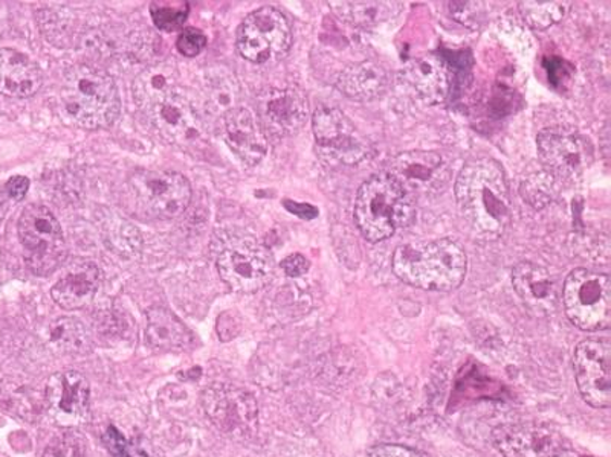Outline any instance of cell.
<instances>
[{
	"instance_id": "cell-32",
	"label": "cell",
	"mask_w": 611,
	"mask_h": 457,
	"mask_svg": "<svg viewBox=\"0 0 611 457\" xmlns=\"http://www.w3.org/2000/svg\"><path fill=\"white\" fill-rule=\"evenodd\" d=\"M43 457H88V453L80 434L66 433L48 445Z\"/></svg>"
},
{
	"instance_id": "cell-10",
	"label": "cell",
	"mask_w": 611,
	"mask_h": 457,
	"mask_svg": "<svg viewBox=\"0 0 611 457\" xmlns=\"http://www.w3.org/2000/svg\"><path fill=\"white\" fill-rule=\"evenodd\" d=\"M316 150L331 165L353 166L371 154L372 145L339 109H316L312 118Z\"/></svg>"
},
{
	"instance_id": "cell-2",
	"label": "cell",
	"mask_w": 611,
	"mask_h": 457,
	"mask_svg": "<svg viewBox=\"0 0 611 457\" xmlns=\"http://www.w3.org/2000/svg\"><path fill=\"white\" fill-rule=\"evenodd\" d=\"M119 87L111 75L89 66L65 72L57 97V112L67 126L83 130L111 127L120 116Z\"/></svg>"
},
{
	"instance_id": "cell-27",
	"label": "cell",
	"mask_w": 611,
	"mask_h": 457,
	"mask_svg": "<svg viewBox=\"0 0 611 457\" xmlns=\"http://www.w3.org/2000/svg\"><path fill=\"white\" fill-rule=\"evenodd\" d=\"M332 10L341 21L357 28H373L399 16L401 2H332Z\"/></svg>"
},
{
	"instance_id": "cell-7",
	"label": "cell",
	"mask_w": 611,
	"mask_h": 457,
	"mask_svg": "<svg viewBox=\"0 0 611 457\" xmlns=\"http://www.w3.org/2000/svg\"><path fill=\"white\" fill-rule=\"evenodd\" d=\"M17 233L24 245L26 266L37 277L52 274L65 261V237L47 206H26L18 218Z\"/></svg>"
},
{
	"instance_id": "cell-11",
	"label": "cell",
	"mask_w": 611,
	"mask_h": 457,
	"mask_svg": "<svg viewBox=\"0 0 611 457\" xmlns=\"http://www.w3.org/2000/svg\"><path fill=\"white\" fill-rule=\"evenodd\" d=\"M202 407L210 421L226 436L248 440L258 432V403L244 389L214 384L203 392Z\"/></svg>"
},
{
	"instance_id": "cell-31",
	"label": "cell",
	"mask_w": 611,
	"mask_h": 457,
	"mask_svg": "<svg viewBox=\"0 0 611 457\" xmlns=\"http://www.w3.org/2000/svg\"><path fill=\"white\" fill-rule=\"evenodd\" d=\"M558 183H560V180L545 169V172L535 173L527 177L520 187V194L535 210H543L557 199L558 191H560L558 190Z\"/></svg>"
},
{
	"instance_id": "cell-16",
	"label": "cell",
	"mask_w": 611,
	"mask_h": 457,
	"mask_svg": "<svg viewBox=\"0 0 611 457\" xmlns=\"http://www.w3.org/2000/svg\"><path fill=\"white\" fill-rule=\"evenodd\" d=\"M492 442L504 457H556L565 449L563 434L537 422L497 427Z\"/></svg>"
},
{
	"instance_id": "cell-35",
	"label": "cell",
	"mask_w": 611,
	"mask_h": 457,
	"mask_svg": "<svg viewBox=\"0 0 611 457\" xmlns=\"http://www.w3.org/2000/svg\"><path fill=\"white\" fill-rule=\"evenodd\" d=\"M452 17L462 22L467 28H478L481 21L485 17L482 3L475 2H454L450 3Z\"/></svg>"
},
{
	"instance_id": "cell-18",
	"label": "cell",
	"mask_w": 611,
	"mask_h": 457,
	"mask_svg": "<svg viewBox=\"0 0 611 457\" xmlns=\"http://www.w3.org/2000/svg\"><path fill=\"white\" fill-rule=\"evenodd\" d=\"M262 127L275 138L296 135L309 118V104L298 87L273 90L260 103Z\"/></svg>"
},
{
	"instance_id": "cell-20",
	"label": "cell",
	"mask_w": 611,
	"mask_h": 457,
	"mask_svg": "<svg viewBox=\"0 0 611 457\" xmlns=\"http://www.w3.org/2000/svg\"><path fill=\"white\" fill-rule=\"evenodd\" d=\"M403 86L422 103H444L451 92V74L448 64L437 55H424L413 60L399 74Z\"/></svg>"
},
{
	"instance_id": "cell-5",
	"label": "cell",
	"mask_w": 611,
	"mask_h": 457,
	"mask_svg": "<svg viewBox=\"0 0 611 457\" xmlns=\"http://www.w3.org/2000/svg\"><path fill=\"white\" fill-rule=\"evenodd\" d=\"M219 277L233 292L255 293L274 277L273 253L251 236L228 233L219 240Z\"/></svg>"
},
{
	"instance_id": "cell-22",
	"label": "cell",
	"mask_w": 611,
	"mask_h": 457,
	"mask_svg": "<svg viewBox=\"0 0 611 457\" xmlns=\"http://www.w3.org/2000/svg\"><path fill=\"white\" fill-rule=\"evenodd\" d=\"M100 282L101 274L96 263L77 261L52 287L51 296L62 308H85L96 297Z\"/></svg>"
},
{
	"instance_id": "cell-28",
	"label": "cell",
	"mask_w": 611,
	"mask_h": 457,
	"mask_svg": "<svg viewBox=\"0 0 611 457\" xmlns=\"http://www.w3.org/2000/svg\"><path fill=\"white\" fill-rule=\"evenodd\" d=\"M48 340L60 354L85 355L92 351L89 331L75 317H60L49 325Z\"/></svg>"
},
{
	"instance_id": "cell-8",
	"label": "cell",
	"mask_w": 611,
	"mask_h": 457,
	"mask_svg": "<svg viewBox=\"0 0 611 457\" xmlns=\"http://www.w3.org/2000/svg\"><path fill=\"white\" fill-rule=\"evenodd\" d=\"M129 183L138 210L157 220L179 217L191 202L190 181L179 173L139 169L132 174Z\"/></svg>"
},
{
	"instance_id": "cell-21",
	"label": "cell",
	"mask_w": 611,
	"mask_h": 457,
	"mask_svg": "<svg viewBox=\"0 0 611 457\" xmlns=\"http://www.w3.org/2000/svg\"><path fill=\"white\" fill-rule=\"evenodd\" d=\"M222 131L229 150L247 165H258L267 153L262 124L248 109L234 107L222 116Z\"/></svg>"
},
{
	"instance_id": "cell-34",
	"label": "cell",
	"mask_w": 611,
	"mask_h": 457,
	"mask_svg": "<svg viewBox=\"0 0 611 457\" xmlns=\"http://www.w3.org/2000/svg\"><path fill=\"white\" fill-rule=\"evenodd\" d=\"M207 47V37L198 28H187L177 37L176 48L180 55L194 59L201 54Z\"/></svg>"
},
{
	"instance_id": "cell-3",
	"label": "cell",
	"mask_w": 611,
	"mask_h": 457,
	"mask_svg": "<svg viewBox=\"0 0 611 457\" xmlns=\"http://www.w3.org/2000/svg\"><path fill=\"white\" fill-rule=\"evenodd\" d=\"M391 268L396 278L429 292H452L466 277V253L450 238L399 245Z\"/></svg>"
},
{
	"instance_id": "cell-29",
	"label": "cell",
	"mask_w": 611,
	"mask_h": 457,
	"mask_svg": "<svg viewBox=\"0 0 611 457\" xmlns=\"http://www.w3.org/2000/svg\"><path fill=\"white\" fill-rule=\"evenodd\" d=\"M236 93V81L222 72H214L213 77H210L203 87V107L211 115L221 113L224 116L226 112L233 111Z\"/></svg>"
},
{
	"instance_id": "cell-40",
	"label": "cell",
	"mask_w": 611,
	"mask_h": 457,
	"mask_svg": "<svg viewBox=\"0 0 611 457\" xmlns=\"http://www.w3.org/2000/svg\"><path fill=\"white\" fill-rule=\"evenodd\" d=\"M285 206L286 210L290 211V213L298 215V217L306 218V220L314 218L316 217V214H319V211H316L315 207L304 205V203L303 205H300V203H294L290 202V200H285Z\"/></svg>"
},
{
	"instance_id": "cell-4",
	"label": "cell",
	"mask_w": 611,
	"mask_h": 457,
	"mask_svg": "<svg viewBox=\"0 0 611 457\" xmlns=\"http://www.w3.org/2000/svg\"><path fill=\"white\" fill-rule=\"evenodd\" d=\"M353 218L365 240L379 243L414 220V203L387 173L365 180L354 199Z\"/></svg>"
},
{
	"instance_id": "cell-9",
	"label": "cell",
	"mask_w": 611,
	"mask_h": 457,
	"mask_svg": "<svg viewBox=\"0 0 611 457\" xmlns=\"http://www.w3.org/2000/svg\"><path fill=\"white\" fill-rule=\"evenodd\" d=\"M292 31L285 14L274 7H262L245 18L237 31V51L248 62H277L288 54Z\"/></svg>"
},
{
	"instance_id": "cell-41",
	"label": "cell",
	"mask_w": 611,
	"mask_h": 457,
	"mask_svg": "<svg viewBox=\"0 0 611 457\" xmlns=\"http://www.w3.org/2000/svg\"><path fill=\"white\" fill-rule=\"evenodd\" d=\"M556 457H595L591 455H586V453L575 452V449L565 448L563 452L558 453Z\"/></svg>"
},
{
	"instance_id": "cell-36",
	"label": "cell",
	"mask_w": 611,
	"mask_h": 457,
	"mask_svg": "<svg viewBox=\"0 0 611 457\" xmlns=\"http://www.w3.org/2000/svg\"><path fill=\"white\" fill-rule=\"evenodd\" d=\"M103 441L105 448L109 449L113 457H132L129 442L126 441V437L115 427L111 426L105 430Z\"/></svg>"
},
{
	"instance_id": "cell-1",
	"label": "cell",
	"mask_w": 611,
	"mask_h": 457,
	"mask_svg": "<svg viewBox=\"0 0 611 457\" xmlns=\"http://www.w3.org/2000/svg\"><path fill=\"white\" fill-rule=\"evenodd\" d=\"M460 218L475 240L496 241L512 220L507 174L494 158H474L456 180Z\"/></svg>"
},
{
	"instance_id": "cell-39",
	"label": "cell",
	"mask_w": 611,
	"mask_h": 457,
	"mask_svg": "<svg viewBox=\"0 0 611 457\" xmlns=\"http://www.w3.org/2000/svg\"><path fill=\"white\" fill-rule=\"evenodd\" d=\"M29 190V180L24 176L11 177L5 185V195L7 198L14 200V202H21L25 199L26 192Z\"/></svg>"
},
{
	"instance_id": "cell-19",
	"label": "cell",
	"mask_w": 611,
	"mask_h": 457,
	"mask_svg": "<svg viewBox=\"0 0 611 457\" xmlns=\"http://www.w3.org/2000/svg\"><path fill=\"white\" fill-rule=\"evenodd\" d=\"M512 285L527 312L535 317L553 315L560 302L556 279L538 264L523 261L512 270Z\"/></svg>"
},
{
	"instance_id": "cell-37",
	"label": "cell",
	"mask_w": 611,
	"mask_h": 457,
	"mask_svg": "<svg viewBox=\"0 0 611 457\" xmlns=\"http://www.w3.org/2000/svg\"><path fill=\"white\" fill-rule=\"evenodd\" d=\"M367 457H426L417 449L406 447L399 444H383L372 447L367 452Z\"/></svg>"
},
{
	"instance_id": "cell-23",
	"label": "cell",
	"mask_w": 611,
	"mask_h": 457,
	"mask_svg": "<svg viewBox=\"0 0 611 457\" xmlns=\"http://www.w3.org/2000/svg\"><path fill=\"white\" fill-rule=\"evenodd\" d=\"M43 75L36 63L14 49H0V93L11 98H29L39 92Z\"/></svg>"
},
{
	"instance_id": "cell-25",
	"label": "cell",
	"mask_w": 611,
	"mask_h": 457,
	"mask_svg": "<svg viewBox=\"0 0 611 457\" xmlns=\"http://www.w3.org/2000/svg\"><path fill=\"white\" fill-rule=\"evenodd\" d=\"M337 86L341 93L354 101L376 100L387 90V72L372 60L350 64L339 74Z\"/></svg>"
},
{
	"instance_id": "cell-6",
	"label": "cell",
	"mask_w": 611,
	"mask_h": 457,
	"mask_svg": "<svg viewBox=\"0 0 611 457\" xmlns=\"http://www.w3.org/2000/svg\"><path fill=\"white\" fill-rule=\"evenodd\" d=\"M563 304L569 320L579 330L596 332L610 327L611 284L609 275L575 268L565 278Z\"/></svg>"
},
{
	"instance_id": "cell-33",
	"label": "cell",
	"mask_w": 611,
	"mask_h": 457,
	"mask_svg": "<svg viewBox=\"0 0 611 457\" xmlns=\"http://www.w3.org/2000/svg\"><path fill=\"white\" fill-rule=\"evenodd\" d=\"M152 13L153 24L160 31L164 33H175L183 28L186 24L188 13H190V7L186 5V9H165V7H152L150 10Z\"/></svg>"
},
{
	"instance_id": "cell-14",
	"label": "cell",
	"mask_w": 611,
	"mask_h": 457,
	"mask_svg": "<svg viewBox=\"0 0 611 457\" xmlns=\"http://www.w3.org/2000/svg\"><path fill=\"white\" fill-rule=\"evenodd\" d=\"M610 343L584 340L573 354V371L584 402L595 409H609L611 404Z\"/></svg>"
},
{
	"instance_id": "cell-13",
	"label": "cell",
	"mask_w": 611,
	"mask_h": 457,
	"mask_svg": "<svg viewBox=\"0 0 611 457\" xmlns=\"http://www.w3.org/2000/svg\"><path fill=\"white\" fill-rule=\"evenodd\" d=\"M165 141L191 151L203 141V123L186 93H170L145 112Z\"/></svg>"
},
{
	"instance_id": "cell-26",
	"label": "cell",
	"mask_w": 611,
	"mask_h": 457,
	"mask_svg": "<svg viewBox=\"0 0 611 457\" xmlns=\"http://www.w3.org/2000/svg\"><path fill=\"white\" fill-rule=\"evenodd\" d=\"M179 89V74L173 64L158 63L147 67L135 79L134 97L142 112L160 103L170 93Z\"/></svg>"
},
{
	"instance_id": "cell-12",
	"label": "cell",
	"mask_w": 611,
	"mask_h": 457,
	"mask_svg": "<svg viewBox=\"0 0 611 457\" xmlns=\"http://www.w3.org/2000/svg\"><path fill=\"white\" fill-rule=\"evenodd\" d=\"M537 145L546 172L560 181H575L583 177L594 157L587 139L571 128H546L538 135Z\"/></svg>"
},
{
	"instance_id": "cell-30",
	"label": "cell",
	"mask_w": 611,
	"mask_h": 457,
	"mask_svg": "<svg viewBox=\"0 0 611 457\" xmlns=\"http://www.w3.org/2000/svg\"><path fill=\"white\" fill-rule=\"evenodd\" d=\"M520 13L531 28L537 29V31H545V29L550 28L558 24V22L563 21L565 13H568L569 2H520Z\"/></svg>"
},
{
	"instance_id": "cell-38",
	"label": "cell",
	"mask_w": 611,
	"mask_h": 457,
	"mask_svg": "<svg viewBox=\"0 0 611 457\" xmlns=\"http://www.w3.org/2000/svg\"><path fill=\"white\" fill-rule=\"evenodd\" d=\"M280 267L289 278H300L308 274L311 263L300 253H294V255H289L288 258L282 261Z\"/></svg>"
},
{
	"instance_id": "cell-15",
	"label": "cell",
	"mask_w": 611,
	"mask_h": 457,
	"mask_svg": "<svg viewBox=\"0 0 611 457\" xmlns=\"http://www.w3.org/2000/svg\"><path fill=\"white\" fill-rule=\"evenodd\" d=\"M387 174L413 198L442 190L450 180L451 169L435 151H407L391 158Z\"/></svg>"
},
{
	"instance_id": "cell-24",
	"label": "cell",
	"mask_w": 611,
	"mask_h": 457,
	"mask_svg": "<svg viewBox=\"0 0 611 457\" xmlns=\"http://www.w3.org/2000/svg\"><path fill=\"white\" fill-rule=\"evenodd\" d=\"M146 342L150 350L177 353L191 345L194 334L170 309L153 307L147 312Z\"/></svg>"
},
{
	"instance_id": "cell-17",
	"label": "cell",
	"mask_w": 611,
	"mask_h": 457,
	"mask_svg": "<svg viewBox=\"0 0 611 457\" xmlns=\"http://www.w3.org/2000/svg\"><path fill=\"white\" fill-rule=\"evenodd\" d=\"M89 381L77 371L57 372L45 389V403L55 424L73 427L88 417Z\"/></svg>"
}]
</instances>
